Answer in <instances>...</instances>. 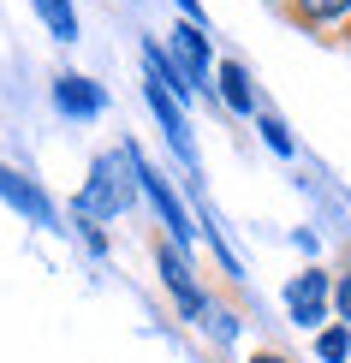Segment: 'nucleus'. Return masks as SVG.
Here are the masks:
<instances>
[{
  "label": "nucleus",
  "instance_id": "nucleus-4",
  "mask_svg": "<svg viewBox=\"0 0 351 363\" xmlns=\"http://www.w3.org/2000/svg\"><path fill=\"white\" fill-rule=\"evenodd\" d=\"M167 60L179 66V78H185L191 89L215 78V48H208V24H173V42H167Z\"/></svg>",
  "mask_w": 351,
  "mask_h": 363
},
{
  "label": "nucleus",
  "instance_id": "nucleus-13",
  "mask_svg": "<svg viewBox=\"0 0 351 363\" xmlns=\"http://www.w3.org/2000/svg\"><path fill=\"white\" fill-rule=\"evenodd\" d=\"M333 322L351 328V268H345V274H333Z\"/></svg>",
  "mask_w": 351,
  "mask_h": 363
},
{
  "label": "nucleus",
  "instance_id": "nucleus-7",
  "mask_svg": "<svg viewBox=\"0 0 351 363\" xmlns=\"http://www.w3.org/2000/svg\"><path fill=\"white\" fill-rule=\"evenodd\" d=\"M54 108L66 119H96L108 108V89L96 78H84V72H66V78H54Z\"/></svg>",
  "mask_w": 351,
  "mask_h": 363
},
{
  "label": "nucleus",
  "instance_id": "nucleus-15",
  "mask_svg": "<svg viewBox=\"0 0 351 363\" xmlns=\"http://www.w3.org/2000/svg\"><path fill=\"white\" fill-rule=\"evenodd\" d=\"M250 363H286V357H274V352H256V357H250Z\"/></svg>",
  "mask_w": 351,
  "mask_h": 363
},
{
  "label": "nucleus",
  "instance_id": "nucleus-6",
  "mask_svg": "<svg viewBox=\"0 0 351 363\" xmlns=\"http://www.w3.org/2000/svg\"><path fill=\"white\" fill-rule=\"evenodd\" d=\"M0 203H12L24 220H36V226H54V203H48V191H42L36 179H24L18 167H6V161H0Z\"/></svg>",
  "mask_w": 351,
  "mask_h": 363
},
{
  "label": "nucleus",
  "instance_id": "nucleus-16",
  "mask_svg": "<svg viewBox=\"0 0 351 363\" xmlns=\"http://www.w3.org/2000/svg\"><path fill=\"white\" fill-rule=\"evenodd\" d=\"M345 54H351V24H345Z\"/></svg>",
  "mask_w": 351,
  "mask_h": 363
},
{
  "label": "nucleus",
  "instance_id": "nucleus-12",
  "mask_svg": "<svg viewBox=\"0 0 351 363\" xmlns=\"http://www.w3.org/2000/svg\"><path fill=\"white\" fill-rule=\"evenodd\" d=\"M256 131H262V143L274 149V155H292V131H286L280 113H262V119H256Z\"/></svg>",
  "mask_w": 351,
  "mask_h": 363
},
{
  "label": "nucleus",
  "instance_id": "nucleus-10",
  "mask_svg": "<svg viewBox=\"0 0 351 363\" xmlns=\"http://www.w3.org/2000/svg\"><path fill=\"white\" fill-rule=\"evenodd\" d=\"M36 18L54 42H78V6L72 0H36Z\"/></svg>",
  "mask_w": 351,
  "mask_h": 363
},
{
  "label": "nucleus",
  "instance_id": "nucleus-3",
  "mask_svg": "<svg viewBox=\"0 0 351 363\" xmlns=\"http://www.w3.org/2000/svg\"><path fill=\"white\" fill-rule=\"evenodd\" d=\"M137 191H143V196H149V208L161 215V226H167V245H179V250L191 256V238H196V220H191V208L179 203V191L167 185V179H161L155 167H149L143 155H137Z\"/></svg>",
  "mask_w": 351,
  "mask_h": 363
},
{
  "label": "nucleus",
  "instance_id": "nucleus-9",
  "mask_svg": "<svg viewBox=\"0 0 351 363\" xmlns=\"http://www.w3.org/2000/svg\"><path fill=\"white\" fill-rule=\"evenodd\" d=\"M292 18L303 30H345L351 24V0H286Z\"/></svg>",
  "mask_w": 351,
  "mask_h": 363
},
{
  "label": "nucleus",
  "instance_id": "nucleus-14",
  "mask_svg": "<svg viewBox=\"0 0 351 363\" xmlns=\"http://www.w3.org/2000/svg\"><path fill=\"white\" fill-rule=\"evenodd\" d=\"M173 6H179V18H185V24H208V12H203V0H173Z\"/></svg>",
  "mask_w": 351,
  "mask_h": 363
},
{
  "label": "nucleus",
  "instance_id": "nucleus-1",
  "mask_svg": "<svg viewBox=\"0 0 351 363\" xmlns=\"http://www.w3.org/2000/svg\"><path fill=\"white\" fill-rule=\"evenodd\" d=\"M137 143H119L108 155L89 161V185L78 191V203H72V215L84 220V233H96L101 220H119L137 208Z\"/></svg>",
  "mask_w": 351,
  "mask_h": 363
},
{
  "label": "nucleus",
  "instance_id": "nucleus-2",
  "mask_svg": "<svg viewBox=\"0 0 351 363\" xmlns=\"http://www.w3.org/2000/svg\"><path fill=\"white\" fill-rule=\"evenodd\" d=\"M286 315L303 328V334H322V328L333 322V274L328 268H303V274L286 280Z\"/></svg>",
  "mask_w": 351,
  "mask_h": 363
},
{
  "label": "nucleus",
  "instance_id": "nucleus-11",
  "mask_svg": "<svg viewBox=\"0 0 351 363\" xmlns=\"http://www.w3.org/2000/svg\"><path fill=\"white\" fill-rule=\"evenodd\" d=\"M316 357H322V363H351V328L345 322H328L322 334H316Z\"/></svg>",
  "mask_w": 351,
  "mask_h": 363
},
{
  "label": "nucleus",
  "instance_id": "nucleus-8",
  "mask_svg": "<svg viewBox=\"0 0 351 363\" xmlns=\"http://www.w3.org/2000/svg\"><path fill=\"white\" fill-rule=\"evenodd\" d=\"M215 96H221V108H233L238 119L256 113V84H250V72H244L238 60H215Z\"/></svg>",
  "mask_w": 351,
  "mask_h": 363
},
{
  "label": "nucleus",
  "instance_id": "nucleus-5",
  "mask_svg": "<svg viewBox=\"0 0 351 363\" xmlns=\"http://www.w3.org/2000/svg\"><path fill=\"white\" fill-rule=\"evenodd\" d=\"M155 268H161L167 292H173V304L185 310V322H203V315H208V292H203L196 274H191V256L179 250V245H161V250H155Z\"/></svg>",
  "mask_w": 351,
  "mask_h": 363
}]
</instances>
